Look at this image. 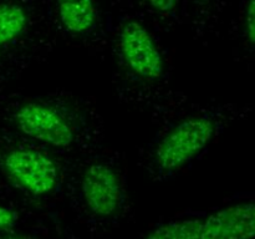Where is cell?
Returning a JSON list of instances; mask_svg holds the SVG:
<instances>
[{"mask_svg":"<svg viewBox=\"0 0 255 239\" xmlns=\"http://www.w3.org/2000/svg\"><path fill=\"white\" fill-rule=\"evenodd\" d=\"M14 121L21 133L46 146L67 148L76 139L70 120L57 107L46 102H24L17 107Z\"/></svg>","mask_w":255,"mask_h":239,"instance_id":"3","label":"cell"},{"mask_svg":"<svg viewBox=\"0 0 255 239\" xmlns=\"http://www.w3.org/2000/svg\"><path fill=\"white\" fill-rule=\"evenodd\" d=\"M119 49L127 69L143 80L154 81L163 76L164 59L149 30L138 20L122 25Z\"/></svg>","mask_w":255,"mask_h":239,"instance_id":"4","label":"cell"},{"mask_svg":"<svg viewBox=\"0 0 255 239\" xmlns=\"http://www.w3.org/2000/svg\"><path fill=\"white\" fill-rule=\"evenodd\" d=\"M57 17L62 29L75 36L91 32L97 25L95 0H56Z\"/></svg>","mask_w":255,"mask_h":239,"instance_id":"7","label":"cell"},{"mask_svg":"<svg viewBox=\"0 0 255 239\" xmlns=\"http://www.w3.org/2000/svg\"><path fill=\"white\" fill-rule=\"evenodd\" d=\"M218 131V122L211 115L187 117L174 124L159 141L153 163L162 174H171L198 157Z\"/></svg>","mask_w":255,"mask_h":239,"instance_id":"1","label":"cell"},{"mask_svg":"<svg viewBox=\"0 0 255 239\" xmlns=\"http://www.w3.org/2000/svg\"><path fill=\"white\" fill-rule=\"evenodd\" d=\"M17 221V216L12 209L0 204V232L12 228Z\"/></svg>","mask_w":255,"mask_h":239,"instance_id":"12","label":"cell"},{"mask_svg":"<svg viewBox=\"0 0 255 239\" xmlns=\"http://www.w3.org/2000/svg\"><path fill=\"white\" fill-rule=\"evenodd\" d=\"M29 15L22 5L0 2V47L19 39L26 30Z\"/></svg>","mask_w":255,"mask_h":239,"instance_id":"8","label":"cell"},{"mask_svg":"<svg viewBox=\"0 0 255 239\" xmlns=\"http://www.w3.org/2000/svg\"><path fill=\"white\" fill-rule=\"evenodd\" d=\"M201 217L172 219L152 229L144 239H201Z\"/></svg>","mask_w":255,"mask_h":239,"instance_id":"9","label":"cell"},{"mask_svg":"<svg viewBox=\"0 0 255 239\" xmlns=\"http://www.w3.org/2000/svg\"><path fill=\"white\" fill-rule=\"evenodd\" d=\"M197 2H199V4H207V2H209L211 0H196Z\"/></svg>","mask_w":255,"mask_h":239,"instance_id":"14","label":"cell"},{"mask_svg":"<svg viewBox=\"0 0 255 239\" xmlns=\"http://www.w3.org/2000/svg\"><path fill=\"white\" fill-rule=\"evenodd\" d=\"M81 196L92 216L111 218L119 213L124 202L121 179L109 164L102 162L90 164L82 174Z\"/></svg>","mask_w":255,"mask_h":239,"instance_id":"5","label":"cell"},{"mask_svg":"<svg viewBox=\"0 0 255 239\" xmlns=\"http://www.w3.org/2000/svg\"><path fill=\"white\" fill-rule=\"evenodd\" d=\"M1 239H34V238H30V237L26 236H9V237H4Z\"/></svg>","mask_w":255,"mask_h":239,"instance_id":"13","label":"cell"},{"mask_svg":"<svg viewBox=\"0 0 255 239\" xmlns=\"http://www.w3.org/2000/svg\"><path fill=\"white\" fill-rule=\"evenodd\" d=\"M254 232V203L241 202L204 217L201 239H253Z\"/></svg>","mask_w":255,"mask_h":239,"instance_id":"6","label":"cell"},{"mask_svg":"<svg viewBox=\"0 0 255 239\" xmlns=\"http://www.w3.org/2000/svg\"><path fill=\"white\" fill-rule=\"evenodd\" d=\"M154 11L162 15H171L176 11L179 0H146Z\"/></svg>","mask_w":255,"mask_h":239,"instance_id":"11","label":"cell"},{"mask_svg":"<svg viewBox=\"0 0 255 239\" xmlns=\"http://www.w3.org/2000/svg\"><path fill=\"white\" fill-rule=\"evenodd\" d=\"M243 30L244 36L247 41L251 45L254 44L255 35V5L254 0H248V4L246 5V11L243 16Z\"/></svg>","mask_w":255,"mask_h":239,"instance_id":"10","label":"cell"},{"mask_svg":"<svg viewBox=\"0 0 255 239\" xmlns=\"http://www.w3.org/2000/svg\"><path fill=\"white\" fill-rule=\"evenodd\" d=\"M5 177L20 191L32 197H44L56 189L60 171L56 162L37 149L17 147L1 158Z\"/></svg>","mask_w":255,"mask_h":239,"instance_id":"2","label":"cell"}]
</instances>
